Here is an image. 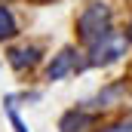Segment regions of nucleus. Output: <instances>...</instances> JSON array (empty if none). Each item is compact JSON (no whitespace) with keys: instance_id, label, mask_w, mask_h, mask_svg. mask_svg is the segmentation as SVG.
<instances>
[{"instance_id":"nucleus-1","label":"nucleus","mask_w":132,"mask_h":132,"mask_svg":"<svg viewBox=\"0 0 132 132\" xmlns=\"http://www.w3.org/2000/svg\"><path fill=\"white\" fill-rule=\"evenodd\" d=\"M108 31H111V6L108 3H89L80 12V19H77V37H80V43L92 46Z\"/></svg>"},{"instance_id":"nucleus-2","label":"nucleus","mask_w":132,"mask_h":132,"mask_svg":"<svg viewBox=\"0 0 132 132\" xmlns=\"http://www.w3.org/2000/svg\"><path fill=\"white\" fill-rule=\"evenodd\" d=\"M126 46H129V34L111 31L104 34L101 40H95L89 46V59H86V68H101V65H114L120 55H126Z\"/></svg>"},{"instance_id":"nucleus-3","label":"nucleus","mask_w":132,"mask_h":132,"mask_svg":"<svg viewBox=\"0 0 132 132\" xmlns=\"http://www.w3.org/2000/svg\"><path fill=\"white\" fill-rule=\"evenodd\" d=\"M71 71H77V52L71 49V46H65L52 62H49V68H46V77L49 80H62V77H68Z\"/></svg>"},{"instance_id":"nucleus-4","label":"nucleus","mask_w":132,"mask_h":132,"mask_svg":"<svg viewBox=\"0 0 132 132\" xmlns=\"http://www.w3.org/2000/svg\"><path fill=\"white\" fill-rule=\"evenodd\" d=\"M89 123H92V114H89V111H83V108H71V111L62 114L59 129H62V132H83V129H89Z\"/></svg>"},{"instance_id":"nucleus-5","label":"nucleus","mask_w":132,"mask_h":132,"mask_svg":"<svg viewBox=\"0 0 132 132\" xmlns=\"http://www.w3.org/2000/svg\"><path fill=\"white\" fill-rule=\"evenodd\" d=\"M123 92H126V86H123V83H114V86L101 89L98 95H95L92 101H86V104H89V111H101V108H114V104L120 101V95H123Z\"/></svg>"},{"instance_id":"nucleus-6","label":"nucleus","mask_w":132,"mask_h":132,"mask_svg":"<svg viewBox=\"0 0 132 132\" xmlns=\"http://www.w3.org/2000/svg\"><path fill=\"white\" fill-rule=\"evenodd\" d=\"M40 62V49L37 46H22V49H12L9 52V65L15 71H25V68H34Z\"/></svg>"},{"instance_id":"nucleus-7","label":"nucleus","mask_w":132,"mask_h":132,"mask_svg":"<svg viewBox=\"0 0 132 132\" xmlns=\"http://www.w3.org/2000/svg\"><path fill=\"white\" fill-rule=\"evenodd\" d=\"M15 34H19V25H15L12 9L0 3V40H9V37H15Z\"/></svg>"},{"instance_id":"nucleus-8","label":"nucleus","mask_w":132,"mask_h":132,"mask_svg":"<svg viewBox=\"0 0 132 132\" xmlns=\"http://www.w3.org/2000/svg\"><path fill=\"white\" fill-rule=\"evenodd\" d=\"M3 111H6V117H9V123H12V129L15 132H31L25 126V120L19 117V108H15V95H6L3 98Z\"/></svg>"},{"instance_id":"nucleus-9","label":"nucleus","mask_w":132,"mask_h":132,"mask_svg":"<svg viewBox=\"0 0 132 132\" xmlns=\"http://www.w3.org/2000/svg\"><path fill=\"white\" fill-rule=\"evenodd\" d=\"M98 132H132V120H123V123H114V126H104Z\"/></svg>"},{"instance_id":"nucleus-10","label":"nucleus","mask_w":132,"mask_h":132,"mask_svg":"<svg viewBox=\"0 0 132 132\" xmlns=\"http://www.w3.org/2000/svg\"><path fill=\"white\" fill-rule=\"evenodd\" d=\"M126 34H129V43H132V22H129V31H126Z\"/></svg>"}]
</instances>
